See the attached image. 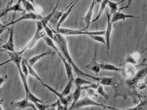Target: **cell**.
<instances>
[{"label": "cell", "mask_w": 147, "mask_h": 110, "mask_svg": "<svg viewBox=\"0 0 147 110\" xmlns=\"http://www.w3.org/2000/svg\"><path fill=\"white\" fill-rule=\"evenodd\" d=\"M53 40L59 46L60 50L63 52V54L65 57V59L72 66L73 71L75 72L78 77H81H81H86V78L91 79L95 81H98V82L99 81L101 78L92 76L90 74L83 72L74 63L71 55L70 54L69 52L67 40L62 34L55 33Z\"/></svg>", "instance_id": "1"}, {"label": "cell", "mask_w": 147, "mask_h": 110, "mask_svg": "<svg viewBox=\"0 0 147 110\" xmlns=\"http://www.w3.org/2000/svg\"><path fill=\"white\" fill-rule=\"evenodd\" d=\"M37 26L36 32L31 40L26 45V46L21 51L17 52V54L20 55H22L26 51L31 50L37 44L38 41L40 39L43 38V37L46 35L45 32L43 31L44 27L43 24L40 21H35Z\"/></svg>", "instance_id": "2"}, {"label": "cell", "mask_w": 147, "mask_h": 110, "mask_svg": "<svg viewBox=\"0 0 147 110\" xmlns=\"http://www.w3.org/2000/svg\"><path fill=\"white\" fill-rule=\"evenodd\" d=\"M98 106V107H102L103 109H115L109 107L104 105L103 104L99 103H97L94 100H92L90 97H88L87 95L84 97L80 99L78 102L76 103V104L73 107V110L78 109L84 107H88V106Z\"/></svg>", "instance_id": "3"}, {"label": "cell", "mask_w": 147, "mask_h": 110, "mask_svg": "<svg viewBox=\"0 0 147 110\" xmlns=\"http://www.w3.org/2000/svg\"><path fill=\"white\" fill-rule=\"evenodd\" d=\"M147 74V66L137 72L134 76L127 80L126 84L130 88L135 89L137 87L138 84L143 80Z\"/></svg>", "instance_id": "4"}, {"label": "cell", "mask_w": 147, "mask_h": 110, "mask_svg": "<svg viewBox=\"0 0 147 110\" xmlns=\"http://www.w3.org/2000/svg\"><path fill=\"white\" fill-rule=\"evenodd\" d=\"M18 69L19 70L20 77L21 80L23 84V87H24L25 92H26V97L28 99V100L33 103L34 104H35L36 103H43V101L41 99L36 97L35 95H34L31 92L29 87H28V84L27 80V78L25 77L24 74L22 73L21 67Z\"/></svg>", "instance_id": "5"}, {"label": "cell", "mask_w": 147, "mask_h": 110, "mask_svg": "<svg viewBox=\"0 0 147 110\" xmlns=\"http://www.w3.org/2000/svg\"><path fill=\"white\" fill-rule=\"evenodd\" d=\"M44 17H42L40 15L34 12H28L24 14L21 17H20L16 20L12 21L8 24L5 25L6 26H8L10 25H14L15 23L21 21L23 20H33L41 21Z\"/></svg>", "instance_id": "6"}, {"label": "cell", "mask_w": 147, "mask_h": 110, "mask_svg": "<svg viewBox=\"0 0 147 110\" xmlns=\"http://www.w3.org/2000/svg\"><path fill=\"white\" fill-rule=\"evenodd\" d=\"M4 52H6L9 56V59L7 61H5V62L0 63V67L5 65V64H7L9 62L12 61L15 64L18 69L21 67V64L22 61V59H23L21 55H18L16 52L13 53L5 51H4Z\"/></svg>", "instance_id": "7"}, {"label": "cell", "mask_w": 147, "mask_h": 110, "mask_svg": "<svg viewBox=\"0 0 147 110\" xmlns=\"http://www.w3.org/2000/svg\"><path fill=\"white\" fill-rule=\"evenodd\" d=\"M107 16V26L105 30V39L106 41V46L107 47V51H109L110 48V38L111 32L112 30V24L111 22V15L109 14L106 10Z\"/></svg>", "instance_id": "8"}, {"label": "cell", "mask_w": 147, "mask_h": 110, "mask_svg": "<svg viewBox=\"0 0 147 110\" xmlns=\"http://www.w3.org/2000/svg\"><path fill=\"white\" fill-rule=\"evenodd\" d=\"M42 84L44 86H45L46 88H47L50 91L52 92L55 96H57L58 98V99L60 100V102L64 105L65 107L67 108V109H68V105H69V101L66 97H64V96L62 94V93H60V92H58L54 88L48 85L47 84L45 83V82L42 83Z\"/></svg>", "instance_id": "9"}, {"label": "cell", "mask_w": 147, "mask_h": 110, "mask_svg": "<svg viewBox=\"0 0 147 110\" xmlns=\"http://www.w3.org/2000/svg\"><path fill=\"white\" fill-rule=\"evenodd\" d=\"M33 105L34 104L30 102L26 97H25L24 99L20 101L11 103V105L13 108H17L19 110L32 108Z\"/></svg>", "instance_id": "10"}, {"label": "cell", "mask_w": 147, "mask_h": 110, "mask_svg": "<svg viewBox=\"0 0 147 110\" xmlns=\"http://www.w3.org/2000/svg\"><path fill=\"white\" fill-rule=\"evenodd\" d=\"M105 31L88 32L84 29H74L73 31L67 34L66 35H86L88 36L93 35H105Z\"/></svg>", "instance_id": "11"}, {"label": "cell", "mask_w": 147, "mask_h": 110, "mask_svg": "<svg viewBox=\"0 0 147 110\" xmlns=\"http://www.w3.org/2000/svg\"><path fill=\"white\" fill-rule=\"evenodd\" d=\"M14 25L12 26V28L9 32V38L7 42L3 46L2 48L3 50L11 52H16L14 49Z\"/></svg>", "instance_id": "12"}, {"label": "cell", "mask_w": 147, "mask_h": 110, "mask_svg": "<svg viewBox=\"0 0 147 110\" xmlns=\"http://www.w3.org/2000/svg\"><path fill=\"white\" fill-rule=\"evenodd\" d=\"M98 83L103 86H115L117 85L119 81L116 77H103L101 78Z\"/></svg>", "instance_id": "13"}, {"label": "cell", "mask_w": 147, "mask_h": 110, "mask_svg": "<svg viewBox=\"0 0 147 110\" xmlns=\"http://www.w3.org/2000/svg\"><path fill=\"white\" fill-rule=\"evenodd\" d=\"M127 18H134V19H139V17L134 16L132 15L122 13L120 11H117L112 14V18L111 20V23H113L120 20H125Z\"/></svg>", "instance_id": "14"}, {"label": "cell", "mask_w": 147, "mask_h": 110, "mask_svg": "<svg viewBox=\"0 0 147 110\" xmlns=\"http://www.w3.org/2000/svg\"><path fill=\"white\" fill-rule=\"evenodd\" d=\"M12 11L15 12H24V13H25V12H26V10L23 9L20 3L17 2V3H16V4L13 5V6H9V7H7L6 9H4L3 11L1 12V13H0V19H1L3 16H5L6 14L9 13V12H12Z\"/></svg>", "instance_id": "15"}, {"label": "cell", "mask_w": 147, "mask_h": 110, "mask_svg": "<svg viewBox=\"0 0 147 110\" xmlns=\"http://www.w3.org/2000/svg\"><path fill=\"white\" fill-rule=\"evenodd\" d=\"M58 54L59 57L61 58L63 63L64 65L65 68V71H66V74H67V78H68V80L70 79H74V77L73 75V69L72 66L65 59L63 58V55H61L60 52L59 51L57 53Z\"/></svg>", "instance_id": "16"}, {"label": "cell", "mask_w": 147, "mask_h": 110, "mask_svg": "<svg viewBox=\"0 0 147 110\" xmlns=\"http://www.w3.org/2000/svg\"><path fill=\"white\" fill-rule=\"evenodd\" d=\"M56 53H57L56 51L53 52L51 51H47L43 53L39 54V55H35V56L30 58L28 60V63L31 66L33 67L35 63H37L39 60L41 59L42 58H44V57L47 56V55H54Z\"/></svg>", "instance_id": "17"}, {"label": "cell", "mask_w": 147, "mask_h": 110, "mask_svg": "<svg viewBox=\"0 0 147 110\" xmlns=\"http://www.w3.org/2000/svg\"><path fill=\"white\" fill-rule=\"evenodd\" d=\"M95 5H95V3L93 2H92L85 16L81 18V19L83 21H84L86 23V27L84 30L88 29L90 26V25L91 23V21L92 17V15H93V9H94Z\"/></svg>", "instance_id": "18"}, {"label": "cell", "mask_w": 147, "mask_h": 110, "mask_svg": "<svg viewBox=\"0 0 147 110\" xmlns=\"http://www.w3.org/2000/svg\"><path fill=\"white\" fill-rule=\"evenodd\" d=\"M96 51L94 58H93L92 61L86 66V68L93 72L98 76L100 73L101 70L99 66V63L97 62L96 61Z\"/></svg>", "instance_id": "19"}, {"label": "cell", "mask_w": 147, "mask_h": 110, "mask_svg": "<svg viewBox=\"0 0 147 110\" xmlns=\"http://www.w3.org/2000/svg\"><path fill=\"white\" fill-rule=\"evenodd\" d=\"M78 1V0H76L74 3H73V4H72L70 7L69 8L68 10H67L66 12L63 13L62 15L61 18H60V20H59V22L57 25V26H56V31H57V30H58V29L60 28V26H61V25L63 24V22H64L66 20V19H67V17H68L69 15L71 12L72 11L74 7L75 4H76V3H77Z\"/></svg>", "instance_id": "20"}, {"label": "cell", "mask_w": 147, "mask_h": 110, "mask_svg": "<svg viewBox=\"0 0 147 110\" xmlns=\"http://www.w3.org/2000/svg\"><path fill=\"white\" fill-rule=\"evenodd\" d=\"M81 87L76 86L75 90L72 93V101H73V102H72V104H71V106H70L69 109H68L67 110H73V107H74L76 103L80 99V94H81Z\"/></svg>", "instance_id": "21"}, {"label": "cell", "mask_w": 147, "mask_h": 110, "mask_svg": "<svg viewBox=\"0 0 147 110\" xmlns=\"http://www.w3.org/2000/svg\"><path fill=\"white\" fill-rule=\"evenodd\" d=\"M99 66L102 71H111V72H120L122 71L121 68L117 67L114 65L107 63H99Z\"/></svg>", "instance_id": "22"}, {"label": "cell", "mask_w": 147, "mask_h": 110, "mask_svg": "<svg viewBox=\"0 0 147 110\" xmlns=\"http://www.w3.org/2000/svg\"><path fill=\"white\" fill-rule=\"evenodd\" d=\"M23 60L24 61V62H25V63H26V65L27 66L29 74H30V75H31V76H32V77H34V78H35L36 79L38 80V81H39L40 82H41V84L44 83V81L42 80V79L40 78V77H39V76L38 75V74L36 72L35 70H34V69L33 68V67L29 65V64L28 63V60H27V59H23Z\"/></svg>", "instance_id": "23"}, {"label": "cell", "mask_w": 147, "mask_h": 110, "mask_svg": "<svg viewBox=\"0 0 147 110\" xmlns=\"http://www.w3.org/2000/svg\"><path fill=\"white\" fill-rule=\"evenodd\" d=\"M123 75L127 78H130L135 74V68L134 66L132 65H128L126 66L123 70L122 69Z\"/></svg>", "instance_id": "24"}, {"label": "cell", "mask_w": 147, "mask_h": 110, "mask_svg": "<svg viewBox=\"0 0 147 110\" xmlns=\"http://www.w3.org/2000/svg\"><path fill=\"white\" fill-rule=\"evenodd\" d=\"M64 12L62 11H58L56 10V12L53 14V16L50 20V22L51 24H52L54 28H56V26L57 25L60 18L62 16V15Z\"/></svg>", "instance_id": "25"}, {"label": "cell", "mask_w": 147, "mask_h": 110, "mask_svg": "<svg viewBox=\"0 0 147 110\" xmlns=\"http://www.w3.org/2000/svg\"><path fill=\"white\" fill-rule=\"evenodd\" d=\"M125 0H122L118 2H115L112 1L108 0L107 5L109 7L110 9V15L113 14L114 13L118 11V6L120 3L124 1Z\"/></svg>", "instance_id": "26"}, {"label": "cell", "mask_w": 147, "mask_h": 110, "mask_svg": "<svg viewBox=\"0 0 147 110\" xmlns=\"http://www.w3.org/2000/svg\"><path fill=\"white\" fill-rule=\"evenodd\" d=\"M21 2L22 3L23 6H24L26 11H27L28 12L37 13L35 7L33 4L31 3L30 2L26 1V0H22Z\"/></svg>", "instance_id": "27"}, {"label": "cell", "mask_w": 147, "mask_h": 110, "mask_svg": "<svg viewBox=\"0 0 147 110\" xmlns=\"http://www.w3.org/2000/svg\"><path fill=\"white\" fill-rule=\"evenodd\" d=\"M108 0H103L102 3H101V6H100L98 13L97 15L96 16L95 19L91 22V23L96 22L97 21L99 20V18H100L102 14L104 12L105 10V8H106L107 3H108Z\"/></svg>", "instance_id": "28"}, {"label": "cell", "mask_w": 147, "mask_h": 110, "mask_svg": "<svg viewBox=\"0 0 147 110\" xmlns=\"http://www.w3.org/2000/svg\"><path fill=\"white\" fill-rule=\"evenodd\" d=\"M74 79H70L68 80L69 81H68V84H67L66 86H65L64 89L61 92L64 97H67L69 94H70L71 90L72 88L73 83L74 82Z\"/></svg>", "instance_id": "29"}, {"label": "cell", "mask_w": 147, "mask_h": 110, "mask_svg": "<svg viewBox=\"0 0 147 110\" xmlns=\"http://www.w3.org/2000/svg\"><path fill=\"white\" fill-rule=\"evenodd\" d=\"M76 86L81 87L84 85H89L91 84L92 82L88 81L84 79L81 77H78L74 79V82Z\"/></svg>", "instance_id": "30"}, {"label": "cell", "mask_w": 147, "mask_h": 110, "mask_svg": "<svg viewBox=\"0 0 147 110\" xmlns=\"http://www.w3.org/2000/svg\"><path fill=\"white\" fill-rule=\"evenodd\" d=\"M117 110H147V100L141 101L139 104L133 108H129L127 109Z\"/></svg>", "instance_id": "31"}, {"label": "cell", "mask_w": 147, "mask_h": 110, "mask_svg": "<svg viewBox=\"0 0 147 110\" xmlns=\"http://www.w3.org/2000/svg\"><path fill=\"white\" fill-rule=\"evenodd\" d=\"M43 38L44 39V41L45 42L46 44H47V45L48 46L53 48L54 51L57 52V53L59 51L57 47V46L54 44V42H53V40L52 39L49 38V37L47 36V35L43 37Z\"/></svg>", "instance_id": "32"}, {"label": "cell", "mask_w": 147, "mask_h": 110, "mask_svg": "<svg viewBox=\"0 0 147 110\" xmlns=\"http://www.w3.org/2000/svg\"><path fill=\"white\" fill-rule=\"evenodd\" d=\"M41 22L43 24L44 29H45V32L47 35V36L53 40L54 38V34H54V31H53V29L49 27V26L47 25L48 24H46V23H44V22Z\"/></svg>", "instance_id": "33"}, {"label": "cell", "mask_w": 147, "mask_h": 110, "mask_svg": "<svg viewBox=\"0 0 147 110\" xmlns=\"http://www.w3.org/2000/svg\"><path fill=\"white\" fill-rule=\"evenodd\" d=\"M96 93L98 95V96H100L103 97L106 100H108L109 99V96L107 94L104 89L103 86L101 85H99L97 89H96Z\"/></svg>", "instance_id": "34"}, {"label": "cell", "mask_w": 147, "mask_h": 110, "mask_svg": "<svg viewBox=\"0 0 147 110\" xmlns=\"http://www.w3.org/2000/svg\"><path fill=\"white\" fill-rule=\"evenodd\" d=\"M93 40L95 41L102 44L105 45H106V41H105V38L101 36L100 35H93L89 36Z\"/></svg>", "instance_id": "35"}, {"label": "cell", "mask_w": 147, "mask_h": 110, "mask_svg": "<svg viewBox=\"0 0 147 110\" xmlns=\"http://www.w3.org/2000/svg\"><path fill=\"white\" fill-rule=\"evenodd\" d=\"M100 84L98 83H92L91 84H90L87 85L86 86H81V90H87V89H94V90H96L97 89L98 87L99 86Z\"/></svg>", "instance_id": "36"}, {"label": "cell", "mask_w": 147, "mask_h": 110, "mask_svg": "<svg viewBox=\"0 0 147 110\" xmlns=\"http://www.w3.org/2000/svg\"><path fill=\"white\" fill-rule=\"evenodd\" d=\"M21 66V70L22 73L24 74L25 77L27 78L28 76V74H29L28 68L27 66L26 65V63L23 60V59H22V61Z\"/></svg>", "instance_id": "37"}, {"label": "cell", "mask_w": 147, "mask_h": 110, "mask_svg": "<svg viewBox=\"0 0 147 110\" xmlns=\"http://www.w3.org/2000/svg\"><path fill=\"white\" fill-rule=\"evenodd\" d=\"M38 110H46L51 105H45L43 103H36L34 104Z\"/></svg>", "instance_id": "38"}, {"label": "cell", "mask_w": 147, "mask_h": 110, "mask_svg": "<svg viewBox=\"0 0 147 110\" xmlns=\"http://www.w3.org/2000/svg\"><path fill=\"white\" fill-rule=\"evenodd\" d=\"M85 91L86 92V95L88 97H97L98 96L94 89H87V90H85Z\"/></svg>", "instance_id": "39"}, {"label": "cell", "mask_w": 147, "mask_h": 110, "mask_svg": "<svg viewBox=\"0 0 147 110\" xmlns=\"http://www.w3.org/2000/svg\"><path fill=\"white\" fill-rule=\"evenodd\" d=\"M57 110H67L68 109L65 108L64 105L62 103L59 99H58L57 101Z\"/></svg>", "instance_id": "40"}, {"label": "cell", "mask_w": 147, "mask_h": 110, "mask_svg": "<svg viewBox=\"0 0 147 110\" xmlns=\"http://www.w3.org/2000/svg\"><path fill=\"white\" fill-rule=\"evenodd\" d=\"M7 75L0 76V89H1V87L2 85L7 81Z\"/></svg>", "instance_id": "41"}, {"label": "cell", "mask_w": 147, "mask_h": 110, "mask_svg": "<svg viewBox=\"0 0 147 110\" xmlns=\"http://www.w3.org/2000/svg\"><path fill=\"white\" fill-rule=\"evenodd\" d=\"M46 110H57V102H55L54 103L52 104L49 107L47 108Z\"/></svg>", "instance_id": "42"}, {"label": "cell", "mask_w": 147, "mask_h": 110, "mask_svg": "<svg viewBox=\"0 0 147 110\" xmlns=\"http://www.w3.org/2000/svg\"><path fill=\"white\" fill-rule=\"evenodd\" d=\"M132 1H133V0H128L127 4L126 6H124V7H121V8H120L119 10H121L122 9H125L128 8L130 5H131Z\"/></svg>", "instance_id": "43"}, {"label": "cell", "mask_w": 147, "mask_h": 110, "mask_svg": "<svg viewBox=\"0 0 147 110\" xmlns=\"http://www.w3.org/2000/svg\"><path fill=\"white\" fill-rule=\"evenodd\" d=\"M7 29V26H6L5 25H4L1 27L0 28V35Z\"/></svg>", "instance_id": "44"}, {"label": "cell", "mask_w": 147, "mask_h": 110, "mask_svg": "<svg viewBox=\"0 0 147 110\" xmlns=\"http://www.w3.org/2000/svg\"><path fill=\"white\" fill-rule=\"evenodd\" d=\"M102 1L103 0H92V2H93L95 3V5H96V4H97V3H102Z\"/></svg>", "instance_id": "45"}, {"label": "cell", "mask_w": 147, "mask_h": 110, "mask_svg": "<svg viewBox=\"0 0 147 110\" xmlns=\"http://www.w3.org/2000/svg\"><path fill=\"white\" fill-rule=\"evenodd\" d=\"M3 101V99L0 100V110H3L1 106L2 103Z\"/></svg>", "instance_id": "46"}, {"label": "cell", "mask_w": 147, "mask_h": 110, "mask_svg": "<svg viewBox=\"0 0 147 110\" xmlns=\"http://www.w3.org/2000/svg\"><path fill=\"white\" fill-rule=\"evenodd\" d=\"M13 1L14 0H11V1H10V2H9V3L8 4L7 7H9V6H11V4H12V3L13 2Z\"/></svg>", "instance_id": "47"}, {"label": "cell", "mask_w": 147, "mask_h": 110, "mask_svg": "<svg viewBox=\"0 0 147 110\" xmlns=\"http://www.w3.org/2000/svg\"><path fill=\"white\" fill-rule=\"evenodd\" d=\"M32 108L33 109V110H38L37 109V108H36V106H35V105H34V104L33 105L32 107Z\"/></svg>", "instance_id": "48"}, {"label": "cell", "mask_w": 147, "mask_h": 110, "mask_svg": "<svg viewBox=\"0 0 147 110\" xmlns=\"http://www.w3.org/2000/svg\"><path fill=\"white\" fill-rule=\"evenodd\" d=\"M60 1H61V0H58V2L57 3V5H56V6H57V7L58 6L59 4Z\"/></svg>", "instance_id": "49"}, {"label": "cell", "mask_w": 147, "mask_h": 110, "mask_svg": "<svg viewBox=\"0 0 147 110\" xmlns=\"http://www.w3.org/2000/svg\"><path fill=\"white\" fill-rule=\"evenodd\" d=\"M30 1H31V2H32V4H33L35 6V4H34V0H30Z\"/></svg>", "instance_id": "50"}, {"label": "cell", "mask_w": 147, "mask_h": 110, "mask_svg": "<svg viewBox=\"0 0 147 110\" xmlns=\"http://www.w3.org/2000/svg\"><path fill=\"white\" fill-rule=\"evenodd\" d=\"M22 1V0H18V2L19 3H21Z\"/></svg>", "instance_id": "51"}, {"label": "cell", "mask_w": 147, "mask_h": 110, "mask_svg": "<svg viewBox=\"0 0 147 110\" xmlns=\"http://www.w3.org/2000/svg\"><path fill=\"white\" fill-rule=\"evenodd\" d=\"M3 26V24H2L1 23V22H0V28L2 26Z\"/></svg>", "instance_id": "52"}, {"label": "cell", "mask_w": 147, "mask_h": 110, "mask_svg": "<svg viewBox=\"0 0 147 110\" xmlns=\"http://www.w3.org/2000/svg\"><path fill=\"white\" fill-rule=\"evenodd\" d=\"M4 51V50H0V52Z\"/></svg>", "instance_id": "53"}, {"label": "cell", "mask_w": 147, "mask_h": 110, "mask_svg": "<svg viewBox=\"0 0 147 110\" xmlns=\"http://www.w3.org/2000/svg\"><path fill=\"white\" fill-rule=\"evenodd\" d=\"M146 90H147V86H146Z\"/></svg>", "instance_id": "54"}, {"label": "cell", "mask_w": 147, "mask_h": 110, "mask_svg": "<svg viewBox=\"0 0 147 110\" xmlns=\"http://www.w3.org/2000/svg\"><path fill=\"white\" fill-rule=\"evenodd\" d=\"M78 1H80V0H78Z\"/></svg>", "instance_id": "55"}]
</instances>
